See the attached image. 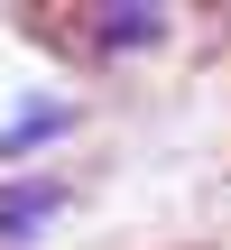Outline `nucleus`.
Wrapping results in <instances>:
<instances>
[{
  "label": "nucleus",
  "instance_id": "obj_2",
  "mask_svg": "<svg viewBox=\"0 0 231 250\" xmlns=\"http://www.w3.org/2000/svg\"><path fill=\"white\" fill-rule=\"evenodd\" d=\"M65 213V176H0V250H28Z\"/></svg>",
  "mask_w": 231,
  "mask_h": 250
},
{
  "label": "nucleus",
  "instance_id": "obj_3",
  "mask_svg": "<svg viewBox=\"0 0 231 250\" xmlns=\"http://www.w3.org/2000/svg\"><path fill=\"white\" fill-rule=\"evenodd\" d=\"M157 37H167V9H157V0H120V9H93V19H83V46H93L102 65L157 46Z\"/></svg>",
  "mask_w": 231,
  "mask_h": 250
},
{
  "label": "nucleus",
  "instance_id": "obj_1",
  "mask_svg": "<svg viewBox=\"0 0 231 250\" xmlns=\"http://www.w3.org/2000/svg\"><path fill=\"white\" fill-rule=\"evenodd\" d=\"M74 121H83V111H74L65 93H46V83H37V93H19V102L0 111V167H9V176H28V158H46L56 139H74Z\"/></svg>",
  "mask_w": 231,
  "mask_h": 250
}]
</instances>
